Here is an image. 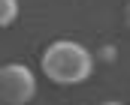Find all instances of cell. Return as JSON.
<instances>
[{
    "mask_svg": "<svg viewBox=\"0 0 130 105\" xmlns=\"http://www.w3.org/2000/svg\"><path fill=\"white\" fill-rule=\"evenodd\" d=\"M39 66L42 75L55 84H82L94 72V54L73 39H58L42 51Z\"/></svg>",
    "mask_w": 130,
    "mask_h": 105,
    "instance_id": "6da1fadb",
    "label": "cell"
},
{
    "mask_svg": "<svg viewBox=\"0 0 130 105\" xmlns=\"http://www.w3.org/2000/svg\"><path fill=\"white\" fill-rule=\"evenodd\" d=\"M0 96L6 105H27L36 96V78L24 63H6L0 69Z\"/></svg>",
    "mask_w": 130,
    "mask_h": 105,
    "instance_id": "7a4b0ae2",
    "label": "cell"
},
{
    "mask_svg": "<svg viewBox=\"0 0 130 105\" xmlns=\"http://www.w3.org/2000/svg\"><path fill=\"white\" fill-rule=\"evenodd\" d=\"M18 18V0H0V27H9Z\"/></svg>",
    "mask_w": 130,
    "mask_h": 105,
    "instance_id": "3957f363",
    "label": "cell"
},
{
    "mask_svg": "<svg viewBox=\"0 0 130 105\" xmlns=\"http://www.w3.org/2000/svg\"><path fill=\"white\" fill-rule=\"evenodd\" d=\"M124 21H127V27H130V3L124 6Z\"/></svg>",
    "mask_w": 130,
    "mask_h": 105,
    "instance_id": "5b68a950",
    "label": "cell"
},
{
    "mask_svg": "<svg viewBox=\"0 0 130 105\" xmlns=\"http://www.w3.org/2000/svg\"><path fill=\"white\" fill-rule=\"evenodd\" d=\"M100 105H121V102H100Z\"/></svg>",
    "mask_w": 130,
    "mask_h": 105,
    "instance_id": "8992f818",
    "label": "cell"
},
{
    "mask_svg": "<svg viewBox=\"0 0 130 105\" xmlns=\"http://www.w3.org/2000/svg\"><path fill=\"white\" fill-rule=\"evenodd\" d=\"M100 60H115V48H100Z\"/></svg>",
    "mask_w": 130,
    "mask_h": 105,
    "instance_id": "277c9868",
    "label": "cell"
}]
</instances>
